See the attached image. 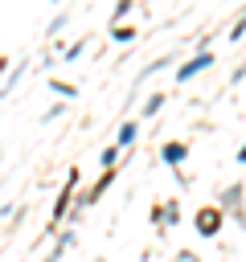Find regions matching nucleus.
Returning <instances> with one entry per match:
<instances>
[{"label": "nucleus", "mask_w": 246, "mask_h": 262, "mask_svg": "<svg viewBox=\"0 0 246 262\" xmlns=\"http://www.w3.org/2000/svg\"><path fill=\"white\" fill-rule=\"evenodd\" d=\"M205 66H209V57H197V61H189V66L180 70V78H193V74H197V70H205Z\"/></svg>", "instance_id": "nucleus-1"}, {"label": "nucleus", "mask_w": 246, "mask_h": 262, "mask_svg": "<svg viewBox=\"0 0 246 262\" xmlns=\"http://www.w3.org/2000/svg\"><path fill=\"white\" fill-rule=\"evenodd\" d=\"M213 229H217V213H213V217L201 213V233H213Z\"/></svg>", "instance_id": "nucleus-2"}, {"label": "nucleus", "mask_w": 246, "mask_h": 262, "mask_svg": "<svg viewBox=\"0 0 246 262\" xmlns=\"http://www.w3.org/2000/svg\"><path fill=\"white\" fill-rule=\"evenodd\" d=\"M180 156H184L180 143H168V147H164V160H180Z\"/></svg>", "instance_id": "nucleus-3"}, {"label": "nucleus", "mask_w": 246, "mask_h": 262, "mask_svg": "<svg viewBox=\"0 0 246 262\" xmlns=\"http://www.w3.org/2000/svg\"><path fill=\"white\" fill-rule=\"evenodd\" d=\"M131 139H135V127H131V123H127V127H123V131H119V143H131Z\"/></svg>", "instance_id": "nucleus-4"}]
</instances>
